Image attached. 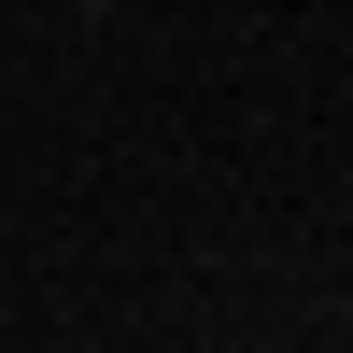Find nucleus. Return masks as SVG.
Returning <instances> with one entry per match:
<instances>
[]
</instances>
